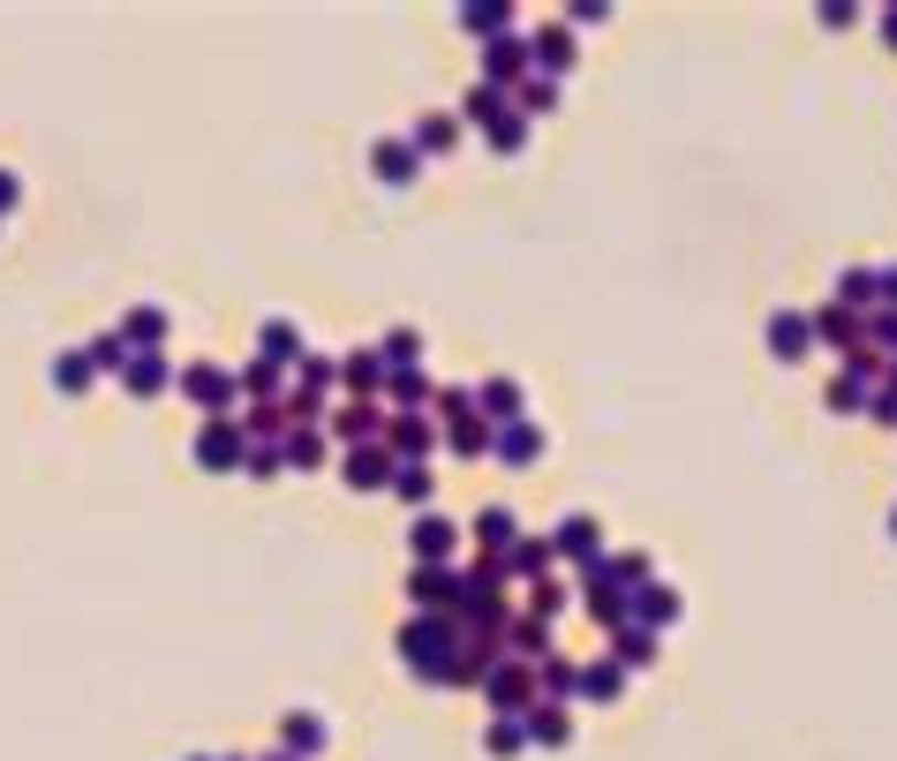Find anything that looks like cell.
Wrapping results in <instances>:
<instances>
[{
  "label": "cell",
  "instance_id": "5b68a950",
  "mask_svg": "<svg viewBox=\"0 0 897 761\" xmlns=\"http://www.w3.org/2000/svg\"><path fill=\"white\" fill-rule=\"evenodd\" d=\"M287 747H302V754H317V747H325V723L295 717V723H287Z\"/></svg>",
  "mask_w": 897,
  "mask_h": 761
},
{
  "label": "cell",
  "instance_id": "ba28073f",
  "mask_svg": "<svg viewBox=\"0 0 897 761\" xmlns=\"http://www.w3.org/2000/svg\"><path fill=\"white\" fill-rule=\"evenodd\" d=\"M520 739H528L520 723H490V754H520Z\"/></svg>",
  "mask_w": 897,
  "mask_h": 761
},
{
  "label": "cell",
  "instance_id": "30bf717a",
  "mask_svg": "<svg viewBox=\"0 0 897 761\" xmlns=\"http://www.w3.org/2000/svg\"><path fill=\"white\" fill-rule=\"evenodd\" d=\"M378 167H384V181H408V173H415V159H408V151H400V144H392V151H384Z\"/></svg>",
  "mask_w": 897,
  "mask_h": 761
},
{
  "label": "cell",
  "instance_id": "3957f363",
  "mask_svg": "<svg viewBox=\"0 0 897 761\" xmlns=\"http://www.w3.org/2000/svg\"><path fill=\"white\" fill-rule=\"evenodd\" d=\"M445 543H453L445 520H415V558H445Z\"/></svg>",
  "mask_w": 897,
  "mask_h": 761
},
{
  "label": "cell",
  "instance_id": "7c38bea8",
  "mask_svg": "<svg viewBox=\"0 0 897 761\" xmlns=\"http://www.w3.org/2000/svg\"><path fill=\"white\" fill-rule=\"evenodd\" d=\"M890 528H897V520H890Z\"/></svg>",
  "mask_w": 897,
  "mask_h": 761
},
{
  "label": "cell",
  "instance_id": "52a82bcc",
  "mask_svg": "<svg viewBox=\"0 0 897 761\" xmlns=\"http://www.w3.org/2000/svg\"><path fill=\"white\" fill-rule=\"evenodd\" d=\"M528 731H536V739H551V747H558V739H566V731H573V723L558 717V709H536V717H528Z\"/></svg>",
  "mask_w": 897,
  "mask_h": 761
},
{
  "label": "cell",
  "instance_id": "8fae6325",
  "mask_svg": "<svg viewBox=\"0 0 897 761\" xmlns=\"http://www.w3.org/2000/svg\"><path fill=\"white\" fill-rule=\"evenodd\" d=\"M875 302H897V272H883V279H875Z\"/></svg>",
  "mask_w": 897,
  "mask_h": 761
},
{
  "label": "cell",
  "instance_id": "6da1fadb",
  "mask_svg": "<svg viewBox=\"0 0 897 761\" xmlns=\"http://www.w3.org/2000/svg\"><path fill=\"white\" fill-rule=\"evenodd\" d=\"M234 453H242V437H234V423H212V430H204V461H212V467H226Z\"/></svg>",
  "mask_w": 897,
  "mask_h": 761
},
{
  "label": "cell",
  "instance_id": "9c48e42d",
  "mask_svg": "<svg viewBox=\"0 0 897 761\" xmlns=\"http://www.w3.org/2000/svg\"><path fill=\"white\" fill-rule=\"evenodd\" d=\"M597 543V528H589V520H566V536H558V550H589Z\"/></svg>",
  "mask_w": 897,
  "mask_h": 761
},
{
  "label": "cell",
  "instance_id": "7a4b0ae2",
  "mask_svg": "<svg viewBox=\"0 0 897 761\" xmlns=\"http://www.w3.org/2000/svg\"><path fill=\"white\" fill-rule=\"evenodd\" d=\"M769 347H777V355L792 362V355L808 347V325H800V317H777V325H769Z\"/></svg>",
  "mask_w": 897,
  "mask_h": 761
},
{
  "label": "cell",
  "instance_id": "8992f818",
  "mask_svg": "<svg viewBox=\"0 0 897 761\" xmlns=\"http://www.w3.org/2000/svg\"><path fill=\"white\" fill-rule=\"evenodd\" d=\"M347 467H355V475H347V483H355V490H378V483H384V461H378V453H370V461H362V453H355V461H347Z\"/></svg>",
  "mask_w": 897,
  "mask_h": 761
},
{
  "label": "cell",
  "instance_id": "277c9868",
  "mask_svg": "<svg viewBox=\"0 0 897 761\" xmlns=\"http://www.w3.org/2000/svg\"><path fill=\"white\" fill-rule=\"evenodd\" d=\"M641 619H679V595L672 589H641Z\"/></svg>",
  "mask_w": 897,
  "mask_h": 761
}]
</instances>
